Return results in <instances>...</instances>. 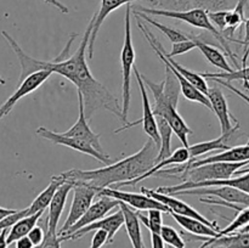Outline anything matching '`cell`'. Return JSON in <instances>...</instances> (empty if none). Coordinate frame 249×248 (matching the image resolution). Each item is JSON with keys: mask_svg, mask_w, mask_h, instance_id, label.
<instances>
[{"mask_svg": "<svg viewBox=\"0 0 249 248\" xmlns=\"http://www.w3.org/2000/svg\"><path fill=\"white\" fill-rule=\"evenodd\" d=\"M136 17V21H138V26L139 28L141 29V32L143 33V35L146 36V39H147L148 44H150L151 46H152L153 50L156 51V53L158 55V57L160 58V61H162L163 63H164L165 67H168L170 70V72L173 73V74L177 77L178 82H179V85H180V92H181L182 95H184L185 97H186L189 101L191 102H197V104H201L203 105V106L208 107L209 109H211V102H209L208 97H207V95H204L203 92L199 91L198 89H197L196 87H194V85L191 84V83L189 82V80L186 79V78L182 77L181 74H180L179 72H178L177 70H175L174 67H173L172 65H170L169 62H168V60L165 58L164 53H163V46L162 44H160V41L158 40L157 38H156L155 35H153L152 32L150 31V29L147 28V27L145 26V24H142V22L140 21V18H139L138 16Z\"/></svg>", "mask_w": 249, "mask_h": 248, "instance_id": "7", "label": "cell"}, {"mask_svg": "<svg viewBox=\"0 0 249 248\" xmlns=\"http://www.w3.org/2000/svg\"><path fill=\"white\" fill-rule=\"evenodd\" d=\"M119 209L123 212L124 215V226H125L126 233L130 240L133 248H146L143 245L142 233H141V223L138 218V214L133 208L119 202Z\"/></svg>", "mask_w": 249, "mask_h": 248, "instance_id": "24", "label": "cell"}, {"mask_svg": "<svg viewBox=\"0 0 249 248\" xmlns=\"http://www.w3.org/2000/svg\"><path fill=\"white\" fill-rule=\"evenodd\" d=\"M36 248H61L60 236H58V233L56 231H51L46 229L44 241L41 242L40 246H38Z\"/></svg>", "mask_w": 249, "mask_h": 248, "instance_id": "40", "label": "cell"}, {"mask_svg": "<svg viewBox=\"0 0 249 248\" xmlns=\"http://www.w3.org/2000/svg\"><path fill=\"white\" fill-rule=\"evenodd\" d=\"M189 160H190L189 150H187V147H184V146H182V147H179L177 151H174V152H173L169 157H167L165 159H162V160H160V162L156 163V164L153 165V167L151 168L148 172L143 173L142 175H140V177H136V179L130 180V181H125L121 185H117V186L113 187V189H119V187H123V186H133V185H136L138 182L142 181L143 179H147V177L155 175L158 170L163 169V168L167 167V165L184 164V163L189 162Z\"/></svg>", "mask_w": 249, "mask_h": 248, "instance_id": "23", "label": "cell"}, {"mask_svg": "<svg viewBox=\"0 0 249 248\" xmlns=\"http://www.w3.org/2000/svg\"><path fill=\"white\" fill-rule=\"evenodd\" d=\"M207 97L211 102V109L215 113V116L219 119L221 135H228V134L232 135L236 130L240 129V123L230 113L228 100H226L224 92L221 91L220 88L212 87L208 89Z\"/></svg>", "mask_w": 249, "mask_h": 248, "instance_id": "15", "label": "cell"}, {"mask_svg": "<svg viewBox=\"0 0 249 248\" xmlns=\"http://www.w3.org/2000/svg\"><path fill=\"white\" fill-rule=\"evenodd\" d=\"M163 53H164V56H165V58L168 60V62H169L170 65H172L173 67H174L175 70H177L178 72L182 75V77L186 78V79L189 80V82L191 83L194 87H196L199 91L203 92L204 95H207V92H208V89H209V85H208V83H207L206 78L202 77L201 73L194 72V71L189 70V68L184 67V66H181L180 63H178L174 58L170 57V56L168 55V53L165 51V49H163Z\"/></svg>", "mask_w": 249, "mask_h": 248, "instance_id": "31", "label": "cell"}, {"mask_svg": "<svg viewBox=\"0 0 249 248\" xmlns=\"http://www.w3.org/2000/svg\"><path fill=\"white\" fill-rule=\"evenodd\" d=\"M65 181V177L61 174L53 175V177H51V181L50 184L48 185V187H46L45 190H43V191L36 197V199L32 202L31 206L28 207L29 214H34L39 211H45L46 207H49V204H50L56 190H57Z\"/></svg>", "mask_w": 249, "mask_h": 248, "instance_id": "28", "label": "cell"}, {"mask_svg": "<svg viewBox=\"0 0 249 248\" xmlns=\"http://www.w3.org/2000/svg\"><path fill=\"white\" fill-rule=\"evenodd\" d=\"M150 235H151V246H152V248H165L164 241L162 240L160 233L150 232Z\"/></svg>", "mask_w": 249, "mask_h": 248, "instance_id": "45", "label": "cell"}, {"mask_svg": "<svg viewBox=\"0 0 249 248\" xmlns=\"http://www.w3.org/2000/svg\"><path fill=\"white\" fill-rule=\"evenodd\" d=\"M97 197H100V198L97 199L96 202H92V203L90 204V207L87 209V212L83 214L82 218H80L77 223L73 224L67 231L61 233L60 236L71 235V233H73L74 231L79 230V229L84 228V226L89 225V224L94 223V221L105 218V215H107L112 209L119 207V201L112 198V197L104 196V195H97Z\"/></svg>", "mask_w": 249, "mask_h": 248, "instance_id": "19", "label": "cell"}, {"mask_svg": "<svg viewBox=\"0 0 249 248\" xmlns=\"http://www.w3.org/2000/svg\"><path fill=\"white\" fill-rule=\"evenodd\" d=\"M141 12L146 15H153V16H164L169 17V18H175L179 19V21L185 22V23L190 24L192 27H196V28L204 29V31L209 32L219 43L221 44L224 50L226 51V53L229 55V57H231L233 65H236V67L240 68L237 62V58L235 57L233 53L231 51L230 45H229V40L213 26V23L211 22L208 17V11L206 9H202V7H196V9L191 10H185V11H177V10H158V9H148V7H141Z\"/></svg>", "mask_w": 249, "mask_h": 248, "instance_id": "4", "label": "cell"}, {"mask_svg": "<svg viewBox=\"0 0 249 248\" xmlns=\"http://www.w3.org/2000/svg\"><path fill=\"white\" fill-rule=\"evenodd\" d=\"M169 214L173 216V219L184 229V230L187 231V232L208 238H214L216 236V233H218V231L214 230L213 228L208 226L207 224L202 223L201 220H197V219L195 218H190V216L179 215V214L175 213Z\"/></svg>", "mask_w": 249, "mask_h": 248, "instance_id": "29", "label": "cell"}, {"mask_svg": "<svg viewBox=\"0 0 249 248\" xmlns=\"http://www.w3.org/2000/svg\"><path fill=\"white\" fill-rule=\"evenodd\" d=\"M92 24H94V19L91 18L88 24L83 40L80 41L75 51L77 66H75V73L72 83L77 87V91L83 95L84 112L88 121L91 119V117L100 109H107L122 118V106L119 105L117 97H114L111 91L91 74V71L87 63L85 55H87L88 43H89L90 34L92 31Z\"/></svg>", "mask_w": 249, "mask_h": 248, "instance_id": "2", "label": "cell"}, {"mask_svg": "<svg viewBox=\"0 0 249 248\" xmlns=\"http://www.w3.org/2000/svg\"><path fill=\"white\" fill-rule=\"evenodd\" d=\"M212 80H214V82H215V83H219V84L223 85V87H225V88H228V89H230L231 91L235 92V94L237 95V96H240L241 99L245 100V101L249 105V96H248V95H246L245 92H242V91H240V90H238V89H236V88L233 87V85H231L229 82H225V80H221V79H212ZM247 143H249V140H248Z\"/></svg>", "mask_w": 249, "mask_h": 248, "instance_id": "44", "label": "cell"}, {"mask_svg": "<svg viewBox=\"0 0 249 248\" xmlns=\"http://www.w3.org/2000/svg\"><path fill=\"white\" fill-rule=\"evenodd\" d=\"M27 236H28V238L31 240V242L34 245V247H38V246H40L41 242L44 241L45 232H44V230L41 226L36 225L31 231H29L28 235Z\"/></svg>", "mask_w": 249, "mask_h": 248, "instance_id": "41", "label": "cell"}, {"mask_svg": "<svg viewBox=\"0 0 249 248\" xmlns=\"http://www.w3.org/2000/svg\"><path fill=\"white\" fill-rule=\"evenodd\" d=\"M156 119H157L158 133H160V150H158L157 158H156V163H157L160 162V160L165 159V158L169 157V156L173 153L172 151L173 130L164 118L157 116V118Z\"/></svg>", "mask_w": 249, "mask_h": 248, "instance_id": "32", "label": "cell"}, {"mask_svg": "<svg viewBox=\"0 0 249 248\" xmlns=\"http://www.w3.org/2000/svg\"><path fill=\"white\" fill-rule=\"evenodd\" d=\"M6 235H7V230L0 231V248L9 247V245L6 243Z\"/></svg>", "mask_w": 249, "mask_h": 248, "instance_id": "48", "label": "cell"}, {"mask_svg": "<svg viewBox=\"0 0 249 248\" xmlns=\"http://www.w3.org/2000/svg\"><path fill=\"white\" fill-rule=\"evenodd\" d=\"M17 209H9V208H4V207H0V220H1L2 218H5V216L15 213Z\"/></svg>", "mask_w": 249, "mask_h": 248, "instance_id": "49", "label": "cell"}, {"mask_svg": "<svg viewBox=\"0 0 249 248\" xmlns=\"http://www.w3.org/2000/svg\"><path fill=\"white\" fill-rule=\"evenodd\" d=\"M157 155L158 147L151 139H148L140 151L118 162L94 170L72 169L62 173L61 175L65 177V180L72 181L73 185H89L99 192L105 187H112L114 185L117 186L125 181L136 179L143 173L148 172L156 164Z\"/></svg>", "mask_w": 249, "mask_h": 248, "instance_id": "1", "label": "cell"}, {"mask_svg": "<svg viewBox=\"0 0 249 248\" xmlns=\"http://www.w3.org/2000/svg\"><path fill=\"white\" fill-rule=\"evenodd\" d=\"M160 235L162 240L164 241V243H167L172 248H185V246H186L180 233L172 226L163 225L162 229H160Z\"/></svg>", "mask_w": 249, "mask_h": 248, "instance_id": "36", "label": "cell"}, {"mask_svg": "<svg viewBox=\"0 0 249 248\" xmlns=\"http://www.w3.org/2000/svg\"><path fill=\"white\" fill-rule=\"evenodd\" d=\"M232 135L228 134V135H221L220 138L218 139H214V140L211 141H203V142H198V143H195V145L189 146L187 150H189L190 153V160L187 163H191L194 160H196L197 157L202 155H206V153L212 152V151H215V150H228L230 148V146L226 143V141L231 138Z\"/></svg>", "mask_w": 249, "mask_h": 248, "instance_id": "30", "label": "cell"}, {"mask_svg": "<svg viewBox=\"0 0 249 248\" xmlns=\"http://www.w3.org/2000/svg\"><path fill=\"white\" fill-rule=\"evenodd\" d=\"M249 164V160L245 162H212L198 167L190 168L179 174L181 182L197 184V182L212 181V180L230 179L237 170Z\"/></svg>", "mask_w": 249, "mask_h": 248, "instance_id": "6", "label": "cell"}, {"mask_svg": "<svg viewBox=\"0 0 249 248\" xmlns=\"http://www.w3.org/2000/svg\"><path fill=\"white\" fill-rule=\"evenodd\" d=\"M249 160V143L242 146H235V147H230L228 150L223 151L220 153H216L214 156H209V157L203 158V159H197L191 163H184V164H179V167H175L173 169L167 170H158L155 175H179L185 170L190 169V168L198 167V165L207 164V163L212 162H245Z\"/></svg>", "mask_w": 249, "mask_h": 248, "instance_id": "9", "label": "cell"}, {"mask_svg": "<svg viewBox=\"0 0 249 248\" xmlns=\"http://www.w3.org/2000/svg\"><path fill=\"white\" fill-rule=\"evenodd\" d=\"M134 15L135 16H138L139 18H142L143 21L148 22L150 24H152V26H155L156 28L160 29L162 33H164L165 35L168 36V39H169L170 41H172L173 44L174 43H178V41H182V40H187V39L190 38V34H186V33H182L181 31H179V29H175L173 28V27H168V26H164V24L160 23V22L155 21L153 18H151L148 15L143 14V12H139V11H134Z\"/></svg>", "mask_w": 249, "mask_h": 248, "instance_id": "34", "label": "cell"}, {"mask_svg": "<svg viewBox=\"0 0 249 248\" xmlns=\"http://www.w3.org/2000/svg\"><path fill=\"white\" fill-rule=\"evenodd\" d=\"M134 73H135L136 80H138L141 99H142V117H141V119H139L138 122H128V123L124 124L122 128H119L118 130H116L114 133H119V131L125 130V129L131 128V126L134 125H138V124H142V130L145 131L146 135H148V138L156 143V146H157L158 150H160V133H158L157 119H156L155 113H153L152 111V106H151L150 104L147 90H146L145 84H143L142 78H141V73L139 72V70L135 67V65H134Z\"/></svg>", "mask_w": 249, "mask_h": 248, "instance_id": "8", "label": "cell"}, {"mask_svg": "<svg viewBox=\"0 0 249 248\" xmlns=\"http://www.w3.org/2000/svg\"><path fill=\"white\" fill-rule=\"evenodd\" d=\"M249 248V232H233L218 238H206L198 248Z\"/></svg>", "mask_w": 249, "mask_h": 248, "instance_id": "26", "label": "cell"}, {"mask_svg": "<svg viewBox=\"0 0 249 248\" xmlns=\"http://www.w3.org/2000/svg\"><path fill=\"white\" fill-rule=\"evenodd\" d=\"M245 40L240 41V44L245 45V56H243V60H242V66H247V58L249 55V18L245 19Z\"/></svg>", "mask_w": 249, "mask_h": 248, "instance_id": "43", "label": "cell"}, {"mask_svg": "<svg viewBox=\"0 0 249 248\" xmlns=\"http://www.w3.org/2000/svg\"><path fill=\"white\" fill-rule=\"evenodd\" d=\"M202 77L208 79H221L225 82H233V80H243V87L249 90V66L233 70L231 72H219V73H201Z\"/></svg>", "mask_w": 249, "mask_h": 248, "instance_id": "33", "label": "cell"}, {"mask_svg": "<svg viewBox=\"0 0 249 248\" xmlns=\"http://www.w3.org/2000/svg\"><path fill=\"white\" fill-rule=\"evenodd\" d=\"M27 215H29L28 207L24 209H21V211H16L15 213L5 216V218H2L1 220H0V231L7 230V229L11 228V226L14 225L17 220H19V219L23 218V216H27Z\"/></svg>", "mask_w": 249, "mask_h": 248, "instance_id": "39", "label": "cell"}, {"mask_svg": "<svg viewBox=\"0 0 249 248\" xmlns=\"http://www.w3.org/2000/svg\"><path fill=\"white\" fill-rule=\"evenodd\" d=\"M123 225H124L123 212H122L121 209H118L116 213L111 214V215L106 216V218L100 219V220L94 221V223L89 224V225L74 231V232L71 233V235L60 236V240L61 242H63V241H70V240H78V238L83 237V236L88 232H91V231H96V230H104L106 231L107 236H108L107 243H112L114 235L118 232L119 229H121Z\"/></svg>", "mask_w": 249, "mask_h": 248, "instance_id": "18", "label": "cell"}, {"mask_svg": "<svg viewBox=\"0 0 249 248\" xmlns=\"http://www.w3.org/2000/svg\"><path fill=\"white\" fill-rule=\"evenodd\" d=\"M72 191L73 198L70 207V213H68V216L63 223L62 228L58 231V236L67 231L73 224H75L82 218L83 214L87 212V209L94 201V197L97 196V190L85 184H74Z\"/></svg>", "mask_w": 249, "mask_h": 248, "instance_id": "10", "label": "cell"}, {"mask_svg": "<svg viewBox=\"0 0 249 248\" xmlns=\"http://www.w3.org/2000/svg\"><path fill=\"white\" fill-rule=\"evenodd\" d=\"M141 192L147 195V196L152 197V198H155L156 201L164 204V206L169 209V213H175V214H179V215L195 218L197 219V220H201L202 223L207 224V225L211 226V228H213L214 230L219 231V226L216 221L208 220L206 216L202 215L201 213H198L194 207H191L190 204H187L186 202L181 201V199L177 198L175 196H172V195H168V194H162V192H158L157 190L146 189V187L143 186L141 187Z\"/></svg>", "mask_w": 249, "mask_h": 248, "instance_id": "13", "label": "cell"}, {"mask_svg": "<svg viewBox=\"0 0 249 248\" xmlns=\"http://www.w3.org/2000/svg\"><path fill=\"white\" fill-rule=\"evenodd\" d=\"M97 195H104V196L112 197L119 202H123L130 208L136 209V211H148V209H160L163 213H169V209L160 202L156 201L152 197L147 196L145 194H135V192H126L122 191L119 189H113V187H105L100 190Z\"/></svg>", "mask_w": 249, "mask_h": 248, "instance_id": "14", "label": "cell"}, {"mask_svg": "<svg viewBox=\"0 0 249 248\" xmlns=\"http://www.w3.org/2000/svg\"><path fill=\"white\" fill-rule=\"evenodd\" d=\"M195 48H196V43H195L192 35H190V38L187 39V40L178 41V43L173 44L172 51H170L168 55H169L170 57L184 55V53H189V51H191L192 49H195Z\"/></svg>", "mask_w": 249, "mask_h": 248, "instance_id": "37", "label": "cell"}, {"mask_svg": "<svg viewBox=\"0 0 249 248\" xmlns=\"http://www.w3.org/2000/svg\"><path fill=\"white\" fill-rule=\"evenodd\" d=\"M107 240H108V236H107L106 231L96 230L92 236L90 248H101L105 243H107Z\"/></svg>", "mask_w": 249, "mask_h": 248, "instance_id": "42", "label": "cell"}, {"mask_svg": "<svg viewBox=\"0 0 249 248\" xmlns=\"http://www.w3.org/2000/svg\"><path fill=\"white\" fill-rule=\"evenodd\" d=\"M15 247L16 248H36L33 243L31 242V240L28 238V236H23V237L18 238V240L15 242Z\"/></svg>", "mask_w": 249, "mask_h": 248, "instance_id": "46", "label": "cell"}, {"mask_svg": "<svg viewBox=\"0 0 249 248\" xmlns=\"http://www.w3.org/2000/svg\"><path fill=\"white\" fill-rule=\"evenodd\" d=\"M237 232H249V223L246 226H243L242 229H240V230H238Z\"/></svg>", "mask_w": 249, "mask_h": 248, "instance_id": "50", "label": "cell"}, {"mask_svg": "<svg viewBox=\"0 0 249 248\" xmlns=\"http://www.w3.org/2000/svg\"><path fill=\"white\" fill-rule=\"evenodd\" d=\"M131 4L126 5L125 9V34H124L123 48L121 51V62H122V75H123V84H122V99H123V106H122V121L128 123L129 106H130V80L131 71L135 65V49L133 45V38H131Z\"/></svg>", "mask_w": 249, "mask_h": 248, "instance_id": "5", "label": "cell"}, {"mask_svg": "<svg viewBox=\"0 0 249 248\" xmlns=\"http://www.w3.org/2000/svg\"><path fill=\"white\" fill-rule=\"evenodd\" d=\"M236 174H240V177H230V179L224 180H212V181L197 182V184H187V182H181L175 186H160L157 190L162 194L172 195L173 192L181 191V190L196 189V187H209V186H231L241 190L249 195V169H240L236 172Z\"/></svg>", "mask_w": 249, "mask_h": 248, "instance_id": "17", "label": "cell"}, {"mask_svg": "<svg viewBox=\"0 0 249 248\" xmlns=\"http://www.w3.org/2000/svg\"><path fill=\"white\" fill-rule=\"evenodd\" d=\"M44 214V211H39L34 214H29V215L23 216L19 220H17L14 225L10 228V231L6 235V243L7 245H12L16 242L18 238L23 237V236L28 235L29 231L36 225L39 219Z\"/></svg>", "mask_w": 249, "mask_h": 248, "instance_id": "27", "label": "cell"}, {"mask_svg": "<svg viewBox=\"0 0 249 248\" xmlns=\"http://www.w3.org/2000/svg\"><path fill=\"white\" fill-rule=\"evenodd\" d=\"M136 214H138V218L140 220V223H142L143 226H146L150 232H160V229L163 226L162 211H160V209H148L147 216L143 215L140 211L136 212Z\"/></svg>", "mask_w": 249, "mask_h": 248, "instance_id": "35", "label": "cell"}, {"mask_svg": "<svg viewBox=\"0 0 249 248\" xmlns=\"http://www.w3.org/2000/svg\"><path fill=\"white\" fill-rule=\"evenodd\" d=\"M226 15L228 10H218V11H208V17L213 26L224 35L226 29Z\"/></svg>", "mask_w": 249, "mask_h": 248, "instance_id": "38", "label": "cell"}, {"mask_svg": "<svg viewBox=\"0 0 249 248\" xmlns=\"http://www.w3.org/2000/svg\"><path fill=\"white\" fill-rule=\"evenodd\" d=\"M78 95V105H79V117H78V121L68 129L67 131L62 133L66 136H72V138L80 139V140L85 141V142L90 143L95 150H97L99 152L105 153L104 148H102L101 142H100V135L99 134H95L94 131L90 128L89 123H88V119L85 117L84 112V101H83V95L79 91H77Z\"/></svg>", "mask_w": 249, "mask_h": 248, "instance_id": "20", "label": "cell"}, {"mask_svg": "<svg viewBox=\"0 0 249 248\" xmlns=\"http://www.w3.org/2000/svg\"><path fill=\"white\" fill-rule=\"evenodd\" d=\"M73 182L70 180H66L57 190H56L55 195H53V199H51L50 204H49V214L48 220H46V226L48 230L56 231L57 232V225L60 221L62 212L65 209L66 202H67L68 195L72 191Z\"/></svg>", "mask_w": 249, "mask_h": 248, "instance_id": "22", "label": "cell"}, {"mask_svg": "<svg viewBox=\"0 0 249 248\" xmlns=\"http://www.w3.org/2000/svg\"><path fill=\"white\" fill-rule=\"evenodd\" d=\"M44 1H45L46 4L53 5V7H56V9L60 10L62 14H68V7L66 6V5H63L62 2L58 1V0H44Z\"/></svg>", "mask_w": 249, "mask_h": 248, "instance_id": "47", "label": "cell"}, {"mask_svg": "<svg viewBox=\"0 0 249 248\" xmlns=\"http://www.w3.org/2000/svg\"><path fill=\"white\" fill-rule=\"evenodd\" d=\"M192 38H194L195 43H196V48L203 53L206 60L208 61L211 65L219 68V70L224 71V72H231V71H233V68L230 66L226 56L224 55L218 48L211 45V44H208L207 41L202 40L199 36L192 35Z\"/></svg>", "mask_w": 249, "mask_h": 248, "instance_id": "25", "label": "cell"}, {"mask_svg": "<svg viewBox=\"0 0 249 248\" xmlns=\"http://www.w3.org/2000/svg\"><path fill=\"white\" fill-rule=\"evenodd\" d=\"M51 74H53V73H51L50 71H39V72H36L33 73V74L28 75V77L24 78L22 82H19L18 87H17L16 90L12 92L11 96L0 106V121H1L6 114H9L10 112H11V109L14 108V106L17 104L18 100L27 96V95H29L31 92L36 91L39 87H41V85L49 79V77H50Z\"/></svg>", "mask_w": 249, "mask_h": 248, "instance_id": "16", "label": "cell"}, {"mask_svg": "<svg viewBox=\"0 0 249 248\" xmlns=\"http://www.w3.org/2000/svg\"><path fill=\"white\" fill-rule=\"evenodd\" d=\"M214 196L218 197L220 201L228 203L238 204V206L249 207V195L236 187L231 186H209V187H196V189L181 190V191L173 192L172 196Z\"/></svg>", "mask_w": 249, "mask_h": 248, "instance_id": "12", "label": "cell"}, {"mask_svg": "<svg viewBox=\"0 0 249 248\" xmlns=\"http://www.w3.org/2000/svg\"><path fill=\"white\" fill-rule=\"evenodd\" d=\"M36 134H38L39 136H41V138L56 143V145L67 146V147L78 151V152H82V153H85V155L91 156V157L96 158L99 162L105 163V165H108L111 164V163H113L108 155L99 152V151L95 150L90 143L85 142V141L80 140V139L72 138V136H66L63 135L62 133H55V131L49 130V129L44 128V126H40V128L36 129Z\"/></svg>", "mask_w": 249, "mask_h": 248, "instance_id": "11", "label": "cell"}, {"mask_svg": "<svg viewBox=\"0 0 249 248\" xmlns=\"http://www.w3.org/2000/svg\"><path fill=\"white\" fill-rule=\"evenodd\" d=\"M136 1L157 2V0H101L100 10L94 15V16H92L94 24H92V31H91V34H90V39H89V43H88V49H87L89 60H92V57H94L95 40H96L97 33H99L100 28H101L105 19L107 18V16H108L111 12H113L114 10L123 6V5H128V4H131V2H136Z\"/></svg>", "mask_w": 249, "mask_h": 248, "instance_id": "21", "label": "cell"}, {"mask_svg": "<svg viewBox=\"0 0 249 248\" xmlns=\"http://www.w3.org/2000/svg\"><path fill=\"white\" fill-rule=\"evenodd\" d=\"M141 78L143 80V84L147 85L148 89L151 90L155 100V107H153V113L155 116L162 117L169 124L172 130L174 131L175 135L179 138V140L182 142L184 147H189V139L187 136L194 134V131L190 129L186 122L184 121L181 116L178 112V105L174 101L169 99L163 91V83H153L152 80L148 79L146 75L141 74Z\"/></svg>", "mask_w": 249, "mask_h": 248, "instance_id": "3", "label": "cell"}, {"mask_svg": "<svg viewBox=\"0 0 249 248\" xmlns=\"http://www.w3.org/2000/svg\"><path fill=\"white\" fill-rule=\"evenodd\" d=\"M0 84H1V85H5V84H6V82H5V80L2 79L1 77H0Z\"/></svg>", "mask_w": 249, "mask_h": 248, "instance_id": "51", "label": "cell"}]
</instances>
